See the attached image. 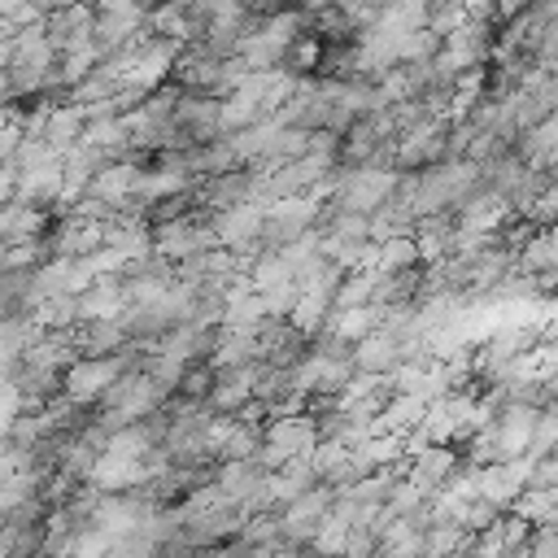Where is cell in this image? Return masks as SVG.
<instances>
[{
  "mask_svg": "<svg viewBox=\"0 0 558 558\" xmlns=\"http://www.w3.org/2000/svg\"><path fill=\"white\" fill-rule=\"evenodd\" d=\"M536 65H545V70L558 65V17H549V26H545V35L536 44Z\"/></svg>",
  "mask_w": 558,
  "mask_h": 558,
  "instance_id": "obj_28",
  "label": "cell"
},
{
  "mask_svg": "<svg viewBox=\"0 0 558 558\" xmlns=\"http://www.w3.org/2000/svg\"><path fill=\"white\" fill-rule=\"evenodd\" d=\"M331 314H336V296L331 292H323V288H301V296H296V305H292V323L305 331V336H318L327 323H331Z\"/></svg>",
  "mask_w": 558,
  "mask_h": 558,
  "instance_id": "obj_21",
  "label": "cell"
},
{
  "mask_svg": "<svg viewBox=\"0 0 558 558\" xmlns=\"http://www.w3.org/2000/svg\"><path fill=\"white\" fill-rule=\"evenodd\" d=\"M336 493H340L336 484L318 480L310 493H301L292 506H283V532L310 549V541L318 536V527H323V523H327V514H331V501H336Z\"/></svg>",
  "mask_w": 558,
  "mask_h": 558,
  "instance_id": "obj_5",
  "label": "cell"
},
{
  "mask_svg": "<svg viewBox=\"0 0 558 558\" xmlns=\"http://www.w3.org/2000/svg\"><path fill=\"white\" fill-rule=\"evenodd\" d=\"M532 4H536L545 17H558V0H532Z\"/></svg>",
  "mask_w": 558,
  "mask_h": 558,
  "instance_id": "obj_29",
  "label": "cell"
},
{
  "mask_svg": "<svg viewBox=\"0 0 558 558\" xmlns=\"http://www.w3.org/2000/svg\"><path fill=\"white\" fill-rule=\"evenodd\" d=\"M318 440H323V432H318V418H314L310 410L275 414V418L266 423V440H262V453H257V458L275 471V466H283L288 458H310Z\"/></svg>",
  "mask_w": 558,
  "mask_h": 558,
  "instance_id": "obj_1",
  "label": "cell"
},
{
  "mask_svg": "<svg viewBox=\"0 0 558 558\" xmlns=\"http://www.w3.org/2000/svg\"><path fill=\"white\" fill-rule=\"evenodd\" d=\"M405 362V336H397L392 327H375L371 336H362L353 344V366L357 371H375V375H392Z\"/></svg>",
  "mask_w": 558,
  "mask_h": 558,
  "instance_id": "obj_13",
  "label": "cell"
},
{
  "mask_svg": "<svg viewBox=\"0 0 558 558\" xmlns=\"http://www.w3.org/2000/svg\"><path fill=\"white\" fill-rule=\"evenodd\" d=\"M96 4L92 0H65L57 9H48L44 17V31L52 35V44L65 52V48H78V44H92L96 39Z\"/></svg>",
  "mask_w": 558,
  "mask_h": 558,
  "instance_id": "obj_7",
  "label": "cell"
},
{
  "mask_svg": "<svg viewBox=\"0 0 558 558\" xmlns=\"http://www.w3.org/2000/svg\"><path fill=\"white\" fill-rule=\"evenodd\" d=\"M427 405L432 401H423L418 392H392L388 397V405H384V414L375 418V432H414L423 418H427Z\"/></svg>",
  "mask_w": 558,
  "mask_h": 558,
  "instance_id": "obj_20",
  "label": "cell"
},
{
  "mask_svg": "<svg viewBox=\"0 0 558 558\" xmlns=\"http://www.w3.org/2000/svg\"><path fill=\"white\" fill-rule=\"evenodd\" d=\"M445 48V35L432 26H414L401 35V61H436Z\"/></svg>",
  "mask_w": 558,
  "mask_h": 558,
  "instance_id": "obj_24",
  "label": "cell"
},
{
  "mask_svg": "<svg viewBox=\"0 0 558 558\" xmlns=\"http://www.w3.org/2000/svg\"><path fill=\"white\" fill-rule=\"evenodd\" d=\"M153 4H166V0H144V9H153Z\"/></svg>",
  "mask_w": 558,
  "mask_h": 558,
  "instance_id": "obj_30",
  "label": "cell"
},
{
  "mask_svg": "<svg viewBox=\"0 0 558 558\" xmlns=\"http://www.w3.org/2000/svg\"><path fill=\"white\" fill-rule=\"evenodd\" d=\"M83 131H87V109H83V105H74L70 96L52 100L48 122H44V144H52L57 153H70V148L83 140Z\"/></svg>",
  "mask_w": 558,
  "mask_h": 558,
  "instance_id": "obj_17",
  "label": "cell"
},
{
  "mask_svg": "<svg viewBox=\"0 0 558 558\" xmlns=\"http://www.w3.org/2000/svg\"><path fill=\"white\" fill-rule=\"evenodd\" d=\"M384 144H388V140L379 135L375 118L366 113V118L349 122V131L340 135V166H366V161H375V157H379V148H384Z\"/></svg>",
  "mask_w": 558,
  "mask_h": 558,
  "instance_id": "obj_19",
  "label": "cell"
},
{
  "mask_svg": "<svg viewBox=\"0 0 558 558\" xmlns=\"http://www.w3.org/2000/svg\"><path fill=\"white\" fill-rule=\"evenodd\" d=\"M74 340H78L83 357H105L131 340V327H126V318H83L74 327Z\"/></svg>",
  "mask_w": 558,
  "mask_h": 558,
  "instance_id": "obj_18",
  "label": "cell"
},
{
  "mask_svg": "<svg viewBox=\"0 0 558 558\" xmlns=\"http://www.w3.org/2000/svg\"><path fill=\"white\" fill-rule=\"evenodd\" d=\"M174 122L192 135V144H205V140H218L227 135L222 131V96H209V92H187L179 96V109H174Z\"/></svg>",
  "mask_w": 558,
  "mask_h": 558,
  "instance_id": "obj_11",
  "label": "cell"
},
{
  "mask_svg": "<svg viewBox=\"0 0 558 558\" xmlns=\"http://www.w3.org/2000/svg\"><path fill=\"white\" fill-rule=\"evenodd\" d=\"M536 418H541V405H532V401H506L501 405V414L493 418V432H497L506 458L527 453V445L536 436Z\"/></svg>",
  "mask_w": 558,
  "mask_h": 558,
  "instance_id": "obj_14",
  "label": "cell"
},
{
  "mask_svg": "<svg viewBox=\"0 0 558 558\" xmlns=\"http://www.w3.org/2000/svg\"><path fill=\"white\" fill-rule=\"evenodd\" d=\"M532 484L536 488H558V449H549L545 458H532Z\"/></svg>",
  "mask_w": 558,
  "mask_h": 558,
  "instance_id": "obj_27",
  "label": "cell"
},
{
  "mask_svg": "<svg viewBox=\"0 0 558 558\" xmlns=\"http://www.w3.org/2000/svg\"><path fill=\"white\" fill-rule=\"evenodd\" d=\"M379 323H384V310L371 301V305H349V310H336L327 327H336L340 336H349V340L357 344V340H362V336H371Z\"/></svg>",
  "mask_w": 558,
  "mask_h": 558,
  "instance_id": "obj_23",
  "label": "cell"
},
{
  "mask_svg": "<svg viewBox=\"0 0 558 558\" xmlns=\"http://www.w3.org/2000/svg\"><path fill=\"white\" fill-rule=\"evenodd\" d=\"M153 244L170 262H187V257H196L205 248H218V235H214V227H209V218L201 209H187L179 218L153 222Z\"/></svg>",
  "mask_w": 558,
  "mask_h": 558,
  "instance_id": "obj_2",
  "label": "cell"
},
{
  "mask_svg": "<svg viewBox=\"0 0 558 558\" xmlns=\"http://www.w3.org/2000/svg\"><path fill=\"white\" fill-rule=\"evenodd\" d=\"M554 74H558V65H554Z\"/></svg>",
  "mask_w": 558,
  "mask_h": 558,
  "instance_id": "obj_31",
  "label": "cell"
},
{
  "mask_svg": "<svg viewBox=\"0 0 558 558\" xmlns=\"http://www.w3.org/2000/svg\"><path fill=\"white\" fill-rule=\"evenodd\" d=\"M209 227H214V235H218L222 248H248V244L262 240L266 205H262V201H240V205L214 209V214H209Z\"/></svg>",
  "mask_w": 558,
  "mask_h": 558,
  "instance_id": "obj_6",
  "label": "cell"
},
{
  "mask_svg": "<svg viewBox=\"0 0 558 558\" xmlns=\"http://www.w3.org/2000/svg\"><path fill=\"white\" fill-rule=\"evenodd\" d=\"M78 310H83V318H122L131 310L126 275H100L96 283H87L78 292Z\"/></svg>",
  "mask_w": 558,
  "mask_h": 558,
  "instance_id": "obj_16",
  "label": "cell"
},
{
  "mask_svg": "<svg viewBox=\"0 0 558 558\" xmlns=\"http://www.w3.org/2000/svg\"><path fill=\"white\" fill-rule=\"evenodd\" d=\"M262 296H266V314H270V318H288V314H292V305H296V296H301V283L292 279V283L266 288Z\"/></svg>",
  "mask_w": 558,
  "mask_h": 558,
  "instance_id": "obj_26",
  "label": "cell"
},
{
  "mask_svg": "<svg viewBox=\"0 0 558 558\" xmlns=\"http://www.w3.org/2000/svg\"><path fill=\"white\" fill-rule=\"evenodd\" d=\"M323 61V44H318V31H305L292 48H288V57H283V65L292 70V74H305V70H314Z\"/></svg>",
  "mask_w": 558,
  "mask_h": 558,
  "instance_id": "obj_25",
  "label": "cell"
},
{
  "mask_svg": "<svg viewBox=\"0 0 558 558\" xmlns=\"http://www.w3.org/2000/svg\"><path fill=\"white\" fill-rule=\"evenodd\" d=\"M527 484H532V458L527 453L475 466V497H488V501H497L506 510L527 493Z\"/></svg>",
  "mask_w": 558,
  "mask_h": 558,
  "instance_id": "obj_4",
  "label": "cell"
},
{
  "mask_svg": "<svg viewBox=\"0 0 558 558\" xmlns=\"http://www.w3.org/2000/svg\"><path fill=\"white\" fill-rule=\"evenodd\" d=\"M310 349V336L292 318H266L257 327V357L270 366H296Z\"/></svg>",
  "mask_w": 558,
  "mask_h": 558,
  "instance_id": "obj_9",
  "label": "cell"
},
{
  "mask_svg": "<svg viewBox=\"0 0 558 558\" xmlns=\"http://www.w3.org/2000/svg\"><path fill=\"white\" fill-rule=\"evenodd\" d=\"M48 257H87L105 244V222L100 218H83V214H61V222L48 231Z\"/></svg>",
  "mask_w": 558,
  "mask_h": 558,
  "instance_id": "obj_8",
  "label": "cell"
},
{
  "mask_svg": "<svg viewBox=\"0 0 558 558\" xmlns=\"http://www.w3.org/2000/svg\"><path fill=\"white\" fill-rule=\"evenodd\" d=\"M262 366H266L262 357H253V362H235V366H214L218 379H214V392H209V410H218V414H235L240 405H248Z\"/></svg>",
  "mask_w": 558,
  "mask_h": 558,
  "instance_id": "obj_10",
  "label": "cell"
},
{
  "mask_svg": "<svg viewBox=\"0 0 558 558\" xmlns=\"http://www.w3.org/2000/svg\"><path fill=\"white\" fill-rule=\"evenodd\" d=\"M131 371V362H126V353H105V357H78L70 371H65V397H74V401H83V405H100L105 401V392L122 379Z\"/></svg>",
  "mask_w": 558,
  "mask_h": 558,
  "instance_id": "obj_3",
  "label": "cell"
},
{
  "mask_svg": "<svg viewBox=\"0 0 558 558\" xmlns=\"http://www.w3.org/2000/svg\"><path fill=\"white\" fill-rule=\"evenodd\" d=\"M458 466H462V458H458V449L449 440H432V445H423L418 453L405 458V475L414 484H423L427 493H440L458 475Z\"/></svg>",
  "mask_w": 558,
  "mask_h": 558,
  "instance_id": "obj_12",
  "label": "cell"
},
{
  "mask_svg": "<svg viewBox=\"0 0 558 558\" xmlns=\"http://www.w3.org/2000/svg\"><path fill=\"white\" fill-rule=\"evenodd\" d=\"M318 480H323V475H318V466H314L310 458H288L283 466L270 471V484H266V510H283V506H292V501H296L301 493H310Z\"/></svg>",
  "mask_w": 558,
  "mask_h": 558,
  "instance_id": "obj_15",
  "label": "cell"
},
{
  "mask_svg": "<svg viewBox=\"0 0 558 558\" xmlns=\"http://www.w3.org/2000/svg\"><path fill=\"white\" fill-rule=\"evenodd\" d=\"M379 270H414L423 266V248H418V235L414 231H401V235H388L379 240Z\"/></svg>",
  "mask_w": 558,
  "mask_h": 558,
  "instance_id": "obj_22",
  "label": "cell"
}]
</instances>
